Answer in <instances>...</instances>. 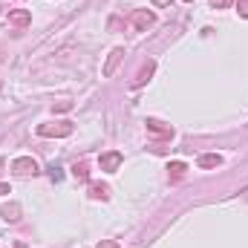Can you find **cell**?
Segmentation results:
<instances>
[{"label": "cell", "mask_w": 248, "mask_h": 248, "mask_svg": "<svg viewBox=\"0 0 248 248\" xmlns=\"http://www.w3.org/2000/svg\"><path fill=\"white\" fill-rule=\"evenodd\" d=\"M72 176H75V179H81V182H87V179H90L87 162H75V168H72Z\"/></svg>", "instance_id": "8fae6325"}, {"label": "cell", "mask_w": 248, "mask_h": 248, "mask_svg": "<svg viewBox=\"0 0 248 248\" xmlns=\"http://www.w3.org/2000/svg\"><path fill=\"white\" fill-rule=\"evenodd\" d=\"M98 165H101V170H107V173H116V170H119V165H122V153H119V150H113V153H104Z\"/></svg>", "instance_id": "277c9868"}, {"label": "cell", "mask_w": 248, "mask_h": 248, "mask_svg": "<svg viewBox=\"0 0 248 248\" xmlns=\"http://www.w3.org/2000/svg\"><path fill=\"white\" fill-rule=\"evenodd\" d=\"M168 170H170V176H173V179H179V176H185V165H182V162H173V165H170V168H168Z\"/></svg>", "instance_id": "4fadbf2b"}, {"label": "cell", "mask_w": 248, "mask_h": 248, "mask_svg": "<svg viewBox=\"0 0 248 248\" xmlns=\"http://www.w3.org/2000/svg\"><path fill=\"white\" fill-rule=\"evenodd\" d=\"M0 193H9V185H3V182H0Z\"/></svg>", "instance_id": "e0dca14e"}, {"label": "cell", "mask_w": 248, "mask_h": 248, "mask_svg": "<svg viewBox=\"0 0 248 248\" xmlns=\"http://www.w3.org/2000/svg\"><path fill=\"white\" fill-rule=\"evenodd\" d=\"M237 12H240L243 17H248V0H240V3H237Z\"/></svg>", "instance_id": "5bb4252c"}, {"label": "cell", "mask_w": 248, "mask_h": 248, "mask_svg": "<svg viewBox=\"0 0 248 248\" xmlns=\"http://www.w3.org/2000/svg\"><path fill=\"white\" fill-rule=\"evenodd\" d=\"M156 6H170V0H153Z\"/></svg>", "instance_id": "2e32d148"}, {"label": "cell", "mask_w": 248, "mask_h": 248, "mask_svg": "<svg viewBox=\"0 0 248 248\" xmlns=\"http://www.w3.org/2000/svg\"><path fill=\"white\" fill-rule=\"evenodd\" d=\"M130 26H133V32H147L153 23H156V15L153 12H147V9H136V12H130Z\"/></svg>", "instance_id": "6da1fadb"}, {"label": "cell", "mask_w": 248, "mask_h": 248, "mask_svg": "<svg viewBox=\"0 0 248 248\" xmlns=\"http://www.w3.org/2000/svg\"><path fill=\"white\" fill-rule=\"evenodd\" d=\"M150 75H153V61H147V66H141V72L136 75V81H133V84H136V87H141Z\"/></svg>", "instance_id": "7c38bea8"}, {"label": "cell", "mask_w": 248, "mask_h": 248, "mask_svg": "<svg viewBox=\"0 0 248 248\" xmlns=\"http://www.w3.org/2000/svg\"><path fill=\"white\" fill-rule=\"evenodd\" d=\"M38 133H41V136H58V139H63V136H69V133H72V122L41 124V127H38Z\"/></svg>", "instance_id": "7a4b0ae2"}, {"label": "cell", "mask_w": 248, "mask_h": 248, "mask_svg": "<svg viewBox=\"0 0 248 248\" xmlns=\"http://www.w3.org/2000/svg\"><path fill=\"white\" fill-rule=\"evenodd\" d=\"M32 15L26 9H17V12H9V26H29Z\"/></svg>", "instance_id": "52a82bcc"}, {"label": "cell", "mask_w": 248, "mask_h": 248, "mask_svg": "<svg viewBox=\"0 0 248 248\" xmlns=\"http://www.w3.org/2000/svg\"><path fill=\"white\" fill-rule=\"evenodd\" d=\"M147 130H150V133H156V136H165V139H170V136H173V127L162 124L159 119H147Z\"/></svg>", "instance_id": "8992f818"}, {"label": "cell", "mask_w": 248, "mask_h": 248, "mask_svg": "<svg viewBox=\"0 0 248 248\" xmlns=\"http://www.w3.org/2000/svg\"><path fill=\"white\" fill-rule=\"evenodd\" d=\"M12 170H15L17 176H35V173H38V162L29 159V156H20V159L12 162Z\"/></svg>", "instance_id": "3957f363"}, {"label": "cell", "mask_w": 248, "mask_h": 248, "mask_svg": "<svg viewBox=\"0 0 248 248\" xmlns=\"http://www.w3.org/2000/svg\"><path fill=\"white\" fill-rule=\"evenodd\" d=\"M185 3H190V0H185Z\"/></svg>", "instance_id": "ac0fdd59"}, {"label": "cell", "mask_w": 248, "mask_h": 248, "mask_svg": "<svg viewBox=\"0 0 248 248\" xmlns=\"http://www.w3.org/2000/svg\"><path fill=\"white\" fill-rule=\"evenodd\" d=\"M122 58H124V49H122V46H116V49L110 52L107 63H104V75H107V78H110V75L116 72V66H119V61H122Z\"/></svg>", "instance_id": "5b68a950"}, {"label": "cell", "mask_w": 248, "mask_h": 248, "mask_svg": "<svg viewBox=\"0 0 248 248\" xmlns=\"http://www.w3.org/2000/svg\"><path fill=\"white\" fill-rule=\"evenodd\" d=\"M196 165H199V168H217V165H222V156H217V153H205V156H199Z\"/></svg>", "instance_id": "ba28073f"}, {"label": "cell", "mask_w": 248, "mask_h": 248, "mask_svg": "<svg viewBox=\"0 0 248 248\" xmlns=\"http://www.w3.org/2000/svg\"><path fill=\"white\" fill-rule=\"evenodd\" d=\"M98 248H119V243H116V240H101Z\"/></svg>", "instance_id": "9a60e30c"}, {"label": "cell", "mask_w": 248, "mask_h": 248, "mask_svg": "<svg viewBox=\"0 0 248 248\" xmlns=\"http://www.w3.org/2000/svg\"><path fill=\"white\" fill-rule=\"evenodd\" d=\"M3 219H6V222H17V219H20V205L9 202V205L3 208Z\"/></svg>", "instance_id": "9c48e42d"}, {"label": "cell", "mask_w": 248, "mask_h": 248, "mask_svg": "<svg viewBox=\"0 0 248 248\" xmlns=\"http://www.w3.org/2000/svg\"><path fill=\"white\" fill-rule=\"evenodd\" d=\"M90 196H93V199H107V196H110V187L98 185V182H90Z\"/></svg>", "instance_id": "30bf717a"}]
</instances>
